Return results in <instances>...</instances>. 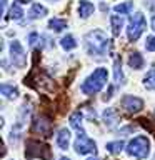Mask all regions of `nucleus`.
I'll return each instance as SVG.
<instances>
[{"label": "nucleus", "mask_w": 155, "mask_h": 160, "mask_svg": "<svg viewBox=\"0 0 155 160\" xmlns=\"http://www.w3.org/2000/svg\"><path fill=\"white\" fill-rule=\"evenodd\" d=\"M68 143H70V132L67 128H62L58 130V135H57V145L62 150L68 148Z\"/></svg>", "instance_id": "9b49d317"}, {"label": "nucleus", "mask_w": 155, "mask_h": 160, "mask_svg": "<svg viewBox=\"0 0 155 160\" xmlns=\"http://www.w3.org/2000/svg\"><path fill=\"white\" fill-rule=\"evenodd\" d=\"M0 93L7 98H15L18 95V88L13 87V85H8V83H2L0 85Z\"/></svg>", "instance_id": "4468645a"}, {"label": "nucleus", "mask_w": 155, "mask_h": 160, "mask_svg": "<svg viewBox=\"0 0 155 160\" xmlns=\"http://www.w3.org/2000/svg\"><path fill=\"white\" fill-rule=\"evenodd\" d=\"M122 107L127 110L128 113H137L143 108V102H142V98L133 97V95H125L122 98Z\"/></svg>", "instance_id": "6e6552de"}, {"label": "nucleus", "mask_w": 155, "mask_h": 160, "mask_svg": "<svg viewBox=\"0 0 155 160\" xmlns=\"http://www.w3.org/2000/svg\"><path fill=\"white\" fill-rule=\"evenodd\" d=\"M60 160H70V158H67V157H62V158H60Z\"/></svg>", "instance_id": "7c9ffc66"}, {"label": "nucleus", "mask_w": 155, "mask_h": 160, "mask_svg": "<svg viewBox=\"0 0 155 160\" xmlns=\"http://www.w3.org/2000/svg\"><path fill=\"white\" fill-rule=\"evenodd\" d=\"M113 72H115V82L118 83H123V72H122V63H120V60L117 58L113 63Z\"/></svg>", "instance_id": "4be33fe9"}, {"label": "nucleus", "mask_w": 155, "mask_h": 160, "mask_svg": "<svg viewBox=\"0 0 155 160\" xmlns=\"http://www.w3.org/2000/svg\"><path fill=\"white\" fill-rule=\"evenodd\" d=\"M25 157L28 158H52V152H50V147L47 143L40 142V140H33L30 138L27 140V145H25Z\"/></svg>", "instance_id": "7ed1b4c3"}, {"label": "nucleus", "mask_w": 155, "mask_h": 160, "mask_svg": "<svg viewBox=\"0 0 155 160\" xmlns=\"http://www.w3.org/2000/svg\"><path fill=\"white\" fill-rule=\"evenodd\" d=\"M143 85H145L148 90H155V68H152L147 75H145Z\"/></svg>", "instance_id": "aec40b11"}, {"label": "nucleus", "mask_w": 155, "mask_h": 160, "mask_svg": "<svg viewBox=\"0 0 155 160\" xmlns=\"http://www.w3.org/2000/svg\"><path fill=\"white\" fill-rule=\"evenodd\" d=\"M85 45H87L90 55H98V57L107 55V52L110 50V40L98 28H95L85 35Z\"/></svg>", "instance_id": "f257e3e1"}, {"label": "nucleus", "mask_w": 155, "mask_h": 160, "mask_svg": "<svg viewBox=\"0 0 155 160\" xmlns=\"http://www.w3.org/2000/svg\"><path fill=\"white\" fill-rule=\"evenodd\" d=\"M37 38H38V33H35V32H32L28 35V43L30 45H33L35 42H37Z\"/></svg>", "instance_id": "a878e982"}, {"label": "nucleus", "mask_w": 155, "mask_h": 160, "mask_svg": "<svg viewBox=\"0 0 155 160\" xmlns=\"http://www.w3.org/2000/svg\"><path fill=\"white\" fill-rule=\"evenodd\" d=\"M23 17V10L20 8V5H17V3H13L12 7H10V10H8V15L5 18H12V20H20Z\"/></svg>", "instance_id": "f3484780"}, {"label": "nucleus", "mask_w": 155, "mask_h": 160, "mask_svg": "<svg viewBox=\"0 0 155 160\" xmlns=\"http://www.w3.org/2000/svg\"><path fill=\"white\" fill-rule=\"evenodd\" d=\"M87 160H98L97 157H90V158H87Z\"/></svg>", "instance_id": "c756f323"}, {"label": "nucleus", "mask_w": 155, "mask_h": 160, "mask_svg": "<svg viewBox=\"0 0 155 160\" xmlns=\"http://www.w3.org/2000/svg\"><path fill=\"white\" fill-rule=\"evenodd\" d=\"M152 28H153V32H155V15L152 17Z\"/></svg>", "instance_id": "cd10ccee"}, {"label": "nucleus", "mask_w": 155, "mask_h": 160, "mask_svg": "<svg viewBox=\"0 0 155 160\" xmlns=\"http://www.w3.org/2000/svg\"><path fill=\"white\" fill-rule=\"evenodd\" d=\"M107 78H108L107 68L98 67V68L93 70V73H90L88 77L85 78V82L82 83L80 90H82L85 95H93V93H97L103 88V85L107 83Z\"/></svg>", "instance_id": "f03ea898"}, {"label": "nucleus", "mask_w": 155, "mask_h": 160, "mask_svg": "<svg viewBox=\"0 0 155 160\" xmlns=\"http://www.w3.org/2000/svg\"><path fill=\"white\" fill-rule=\"evenodd\" d=\"M110 23H112V32H113L115 37L120 35V30H122V27H123L122 15H112V17H110Z\"/></svg>", "instance_id": "2eb2a0df"}, {"label": "nucleus", "mask_w": 155, "mask_h": 160, "mask_svg": "<svg viewBox=\"0 0 155 160\" xmlns=\"http://www.w3.org/2000/svg\"><path fill=\"white\" fill-rule=\"evenodd\" d=\"M17 2H20V3H30L32 0H17Z\"/></svg>", "instance_id": "c85d7f7f"}, {"label": "nucleus", "mask_w": 155, "mask_h": 160, "mask_svg": "<svg viewBox=\"0 0 155 160\" xmlns=\"http://www.w3.org/2000/svg\"><path fill=\"white\" fill-rule=\"evenodd\" d=\"M128 65L132 68H135V70L142 68L143 67V57L138 52H132V53L128 55Z\"/></svg>", "instance_id": "ddd939ff"}, {"label": "nucleus", "mask_w": 155, "mask_h": 160, "mask_svg": "<svg viewBox=\"0 0 155 160\" xmlns=\"http://www.w3.org/2000/svg\"><path fill=\"white\" fill-rule=\"evenodd\" d=\"M48 28L55 30V32H62L63 28H67V20H63V18H52L48 22Z\"/></svg>", "instance_id": "dca6fc26"}, {"label": "nucleus", "mask_w": 155, "mask_h": 160, "mask_svg": "<svg viewBox=\"0 0 155 160\" xmlns=\"http://www.w3.org/2000/svg\"><path fill=\"white\" fill-rule=\"evenodd\" d=\"M0 3H2V13L5 15V7H7V0H0Z\"/></svg>", "instance_id": "bb28decb"}, {"label": "nucleus", "mask_w": 155, "mask_h": 160, "mask_svg": "<svg viewBox=\"0 0 155 160\" xmlns=\"http://www.w3.org/2000/svg\"><path fill=\"white\" fill-rule=\"evenodd\" d=\"M127 152L128 155H132L135 158H145L150 153V142L147 137L143 135H138L133 140H130L127 145Z\"/></svg>", "instance_id": "20e7f679"}, {"label": "nucleus", "mask_w": 155, "mask_h": 160, "mask_svg": "<svg viewBox=\"0 0 155 160\" xmlns=\"http://www.w3.org/2000/svg\"><path fill=\"white\" fill-rule=\"evenodd\" d=\"M138 122H140V125H143V127H145V128H148V130H150V132H152V133L155 135V128H153V125H152V123H150V120H147V118H140V120H138Z\"/></svg>", "instance_id": "393cba45"}, {"label": "nucleus", "mask_w": 155, "mask_h": 160, "mask_svg": "<svg viewBox=\"0 0 155 160\" xmlns=\"http://www.w3.org/2000/svg\"><path fill=\"white\" fill-rule=\"evenodd\" d=\"M60 45H62L63 50H73L77 47V42H75L73 35H65V37H62V40H60Z\"/></svg>", "instance_id": "a211bd4d"}, {"label": "nucleus", "mask_w": 155, "mask_h": 160, "mask_svg": "<svg viewBox=\"0 0 155 160\" xmlns=\"http://www.w3.org/2000/svg\"><path fill=\"white\" fill-rule=\"evenodd\" d=\"M53 2H55V0H53Z\"/></svg>", "instance_id": "473e14b6"}, {"label": "nucleus", "mask_w": 155, "mask_h": 160, "mask_svg": "<svg viewBox=\"0 0 155 160\" xmlns=\"http://www.w3.org/2000/svg\"><path fill=\"white\" fill-rule=\"evenodd\" d=\"M123 145H125V143L122 142V140H117V142H108L105 148H107L110 153H120V152L123 150Z\"/></svg>", "instance_id": "412c9836"}, {"label": "nucleus", "mask_w": 155, "mask_h": 160, "mask_svg": "<svg viewBox=\"0 0 155 160\" xmlns=\"http://www.w3.org/2000/svg\"><path fill=\"white\" fill-rule=\"evenodd\" d=\"M50 130H52V122L45 117H38L37 120L33 122V132H40L45 137L50 135Z\"/></svg>", "instance_id": "1a4fd4ad"}, {"label": "nucleus", "mask_w": 155, "mask_h": 160, "mask_svg": "<svg viewBox=\"0 0 155 160\" xmlns=\"http://www.w3.org/2000/svg\"><path fill=\"white\" fill-rule=\"evenodd\" d=\"M10 58L15 67H25V63H27V55L18 40H13L10 43Z\"/></svg>", "instance_id": "0eeeda50"}, {"label": "nucleus", "mask_w": 155, "mask_h": 160, "mask_svg": "<svg viewBox=\"0 0 155 160\" xmlns=\"http://www.w3.org/2000/svg\"><path fill=\"white\" fill-rule=\"evenodd\" d=\"M145 48L148 52H155V37H147V40H145Z\"/></svg>", "instance_id": "b1692460"}, {"label": "nucleus", "mask_w": 155, "mask_h": 160, "mask_svg": "<svg viewBox=\"0 0 155 160\" xmlns=\"http://www.w3.org/2000/svg\"><path fill=\"white\" fill-rule=\"evenodd\" d=\"M73 148H75V152L80 153V155L95 153V152H97V145H95V142H93V140H90L83 132H78L77 140H75V143H73Z\"/></svg>", "instance_id": "423d86ee"}, {"label": "nucleus", "mask_w": 155, "mask_h": 160, "mask_svg": "<svg viewBox=\"0 0 155 160\" xmlns=\"http://www.w3.org/2000/svg\"><path fill=\"white\" fill-rule=\"evenodd\" d=\"M132 8H133V3L132 2H123V3H118V5H115V12L117 13H128V12H132Z\"/></svg>", "instance_id": "5701e85b"}, {"label": "nucleus", "mask_w": 155, "mask_h": 160, "mask_svg": "<svg viewBox=\"0 0 155 160\" xmlns=\"http://www.w3.org/2000/svg\"><path fill=\"white\" fill-rule=\"evenodd\" d=\"M152 8H155V3H153V5H152Z\"/></svg>", "instance_id": "2f4dec72"}, {"label": "nucleus", "mask_w": 155, "mask_h": 160, "mask_svg": "<svg viewBox=\"0 0 155 160\" xmlns=\"http://www.w3.org/2000/svg\"><path fill=\"white\" fill-rule=\"evenodd\" d=\"M145 28V17L140 12L133 13L132 17H130V22H128V27H127V37L130 42H135L140 35H142Z\"/></svg>", "instance_id": "39448f33"}, {"label": "nucleus", "mask_w": 155, "mask_h": 160, "mask_svg": "<svg viewBox=\"0 0 155 160\" xmlns=\"http://www.w3.org/2000/svg\"><path fill=\"white\" fill-rule=\"evenodd\" d=\"M70 125H72L75 130H78V132H83L82 130V113L73 112L72 115H70Z\"/></svg>", "instance_id": "6ab92c4d"}, {"label": "nucleus", "mask_w": 155, "mask_h": 160, "mask_svg": "<svg viewBox=\"0 0 155 160\" xmlns=\"http://www.w3.org/2000/svg\"><path fill=\"white\" fill-rule=\"evenodd\" d=\"M47 15V8L43 7V5H40V3H33L32 5V8H30V12H28V17L35 20V18H42Z\"/></svg>", "instance_id": "f8f14e48"}, {"label": "nucleus", "mask_w": 155, "mask_h": 160, "mask_svg": "<svg viewBox=\"0 0 155 160\" xmlns=\"http://www.w3.org/2000/svg\"><path fill=\"white\" fill-rule=\"evenodd\" d=\"M93 10H95L93 3H90L88 0H80L78 2V15L82 18H88L93 13Z\"/></svg>", "instance_id": "9d476101"}]
</instances>
